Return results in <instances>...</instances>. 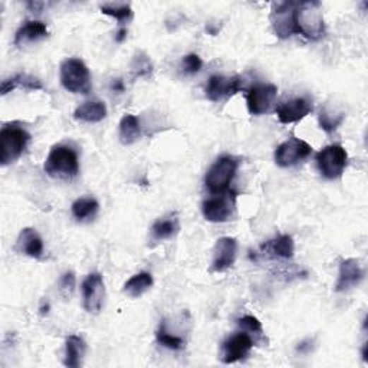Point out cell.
Segmentation results:
<instances>
[{"instance_id":"6da1fadb","label":"cell","mask_w":368,"mask_h":368,"mask_svg":"<svg viewBox=\"0 0 368 368\" xmlns=\"http://www.w3.org/2000/svg\"><path fill=\"white\" fill-rule=\"evenodd\" d=\"M45 173L52 179L71 180L79 174L78 153L65 144L54 146L45 160Z\"/></svg>"},{"instance_id":"7a4b0ae2","label":"cell","mask_w":368,"mask_h":368,"mask_svg":"<svg viewBox=\"0 0 368 368\" xmlns=\"http://www.w3.org/2000/svg\"><path fill=\"white\" fill-rule=\"evenodd\" d=\"M30 141V134L16 122L5 124L0 130V165L4 167L20 158Z\"/></svg>"},{"instance_id":"3957f363","label":"cell","mask_w":368,"mask_h":368,"mask_svg":"<svg viewBox=\"0 0 368 368\" xmlns=\"http://www.w3.org/2000/svg\"><path fill=\"white\" fill-rule=\"evenodd\" d=\"M297 35L318 40L325 33V22L319 2H301L295 8Z\"/></svg>"},{"instance_id":"277c9868","label":"cell","mask_w":368,"mask_h":368,"mask_svg":"<svg viewBox=\"0 0 368 368\" xmlns=\"http://www.w3.org/2000/svg\"><path fill=\"white\" fill-rule=\"evenodd\" d=\"M61 84L71 94L87 95L91 93V72L85 62L78 58H68L61 64Z\"/></svg>"},{"instance_id":"5b68a950","label":"cell","mask_w":368,"mask_h":368,"mask_svg":"<svg viewBox=\"0 0 368 368\" xmlns=\"http://www.w3.org/2000/svg\"><path fill=\"white\" fill-rule=\"evenodd\" d=\"M347 165H348V153L340 144L326 146L316 154L318 170L322 177L328 180L340 179Z\"/></svg>"},{"instance_id":"8992f818","label":"cell","mask_w":368,"mask_h":368,"mask_svg":"<svg viewBox=\"0 0 368 368\" xmlns=\"http://www.w3.org/2000/svg\"><path fill=\"white\" fill-rule=\"evenodd\" d=\"M239 161L232 155H222L209 169L204 184L212 194H220L229 190V186L237 172Z\"/></svg>"},{"instance_id":"52a82bcc","label":"cell","mask_w":368,"mask_h":368,"mask_svg":"<svg viewBox=\"0 0 368 368\" xmlns=\"http://www.w3.org/2000/svg\"><path fill=\"white\" fill-rule=\"evenodd\" d=\"M237 193L227 190L220 194H212L201 204V212L204 219L212 223H225L230 220L236 212Z\"/></svg>"},{"instance_id":"ba28073f","label":"cell","mask_w":368,"mask_h":368,"mask_svg":"<svg viewBox=\"0 0 368 368\" xmlns=\"http://www.w3.org/2000/svg\"><path fill=\"white\" fill-rule=\"evenodd\" d=\"M312 154V147L297 137H291L290 140L279 144L275 150V162L282 169L294 167L304 160H307Z\"/></svg>"},{"instance_id":"9c48e42d","label":"cell","mask_w":368,"mask_h":368,"mask_svg":"<svg viewBox=\"0 0 368 368\" xmlns=\"http://www.w3.org/2000/svg\"><path fill=\"white\" fill-rule=\"evenodd\" d=\"M255 345L254 338L244 331L236 333L222 343L219 360L223 364H235L249 355Z\"/></svg>"},{"instance_id":"30bf717a","label":"cell","mask_w":368,"mask_h":368,"mask_svg":"<svg viewBox=\"0 0 368 368\" xmlns=\"http://www.w3.org/2000/svg\"><path fill=\"white\" fill-rule=\"evenodd\" d=\"M295 2H280L275 4L271 12V25L275 35L279 39H288L292 35H297L295 29Z\"/></svg>"},{"instance_id":"8fae6325","label":"cell","mask_w":368,"mask_h":368,"mask_svg":"<svg viewBox=\"0 0 368 368\" xmlns=\"http://www.w3.org/2000/svg\"><path fill=\"white\" fill-rule=\"evenodd\" d=\"M83 302L88 314H100L105 302V283L101 273H90L83 282Z\"/></svg>"},{"instance_id":"7c38bea8","label":"cell","mask_w":368,"mask_h":368,"mask_svg":"<svg viewBox=\"0 0 368 368\" xmlns=\"http://www.w3.org/2000/svg\"><path fill=\"white\" fill-rule=\"evenodd\" d=\"M278 97V88L272 84H258L248 91L247 104L251 115H262L271 111Z\"/></svg>"},{"instance_id":"4fadbf2b","label":"cell","mask_w":368,"mask_h":368,"mask_svg":"<svg viewBox=\"0 0 368 368\" xmlns=\"http://www.w3.org/2000/svg\"><path fill=\"white\" fill-rule=\"evenodd\" d=\"M312 108L314 105L309 98L298 97L280 102L276 108V115L282 124H292V122H298L309 115L312 112Z\"/></svg>"},{"instance_id":"5bb4252c","label":"cell","mask_w":368,"mask_h":368,"mask_svg":"<svg viewBox=\"0 0 368 368\" xmlns=\"http://www.w3.org/2000/svg\"><path fill=\"white\" fill-rule=\"evenodd\" d=\"M237 255V240L235 237H222L216 242L213 249L212 272L222 273L229 271L236 261Z\"/></svg>"},{"instance_id":"9a60e30c","label":"cell","mask_w":368,"mask_h":368,"mask_svg":"<svg viewBox=\"0 0 368 368\" xmlns=\"http://www.w3.org/2000/svg\"><path fill=\"white\" fill-rule=\"evenodd\" d=\"M240 79L237 76H223V75H213L209 78V83L206 87V97L212 102H219L226 100L240 91Z\"/></svg>"},{"instance_id":"2e32d148","label":"cell","mask_w":368,"mask_h":368,"mask_svg":"<svg viewBox=\"0 0 368 368\" xmlns=\"http://www.w3.org/2000/svg\"><path fill=\"white\" fill-rule=\"evenodd\" d=\"M362 279H364V269H362L360 261L354 259V258L344 259L340 265L336 291L348 292L350 290L358 286Z\"/></svg>"},{"instance_id":"e0dca14e","label":"cell","mask_w":368,"mask_h":368,"mask_svg":"<svg viewBox=\"0 0 368 368\" xmlns=\"http://www.w3.org/2000/svg\"><path fill=\"white\" fill-rule=\"evenodd\" d=\"M16 248L20 254L33 259H40L45 252L42 237L32 227H25L20 230L16 240Z\"/></svg>"},{"instance_id":"ac0fdd59","label":"cell","mask_w":368,"mask_h":368,"mask_svg":"<svg viewBox=\"0 0 368 368\" xmlns=\"http://www.w3.org/2000/svg\"><path fill=\"white\" fill-rule=\"evenodd\" d=\"M295 252V242L290 235H280L272 240H268L262 244L261 254L269 258H282L291 259Z\"/></svg>"},{"instance_id":"d6986e66","label":"cell","mask_w":368,"mask_h":368,"mask_svg":"<svg viewBox=\"0 0 368 368\" xmlns=\"http://www.w3.org/2000/svg\"><path fill=\"white\" fill-rule=\"evenodd\" d=\"M49 35L48 28L44 22L40 20H29L25 25L19 28V30L15 35V45L18 48H22L26 44L37 42L40 39H45Z\"/></svg>"},{"instance_id":"ffe728a7","label":"cell","mask_w":368,"mask_h":368,"mask_svg":"<svg viewBox=\"0 0 368 368\" xmlns=\"http://www.w3.org/2000/svg\"><path fill=\"white\" fill-rule=\"evenodd\" d=\"M180 230V222L176 213L160 218L155 220L150 229V236L153 242H162L174 237Z\"/></svg>"},{"instance_id":"44dd1931","label":"cell","mask_w":368,"mask_h":368,"mask_svg":"<svg viewBox=\"0 0 368 368\" xmlns=\"http://www.w3.org/2000/svg\"><path fill=\"white\" fill-rule=\"evenodd\" d=\"M345 119V111L341 109L338 105L325 104L318 115V122L321 130L325 133H334Z\"/></svg>"},{"instance_id":"7402d4cb","label":"cell","mask_w":368,"mask_h":368,"mask_svg":"<svg viewBox=\"0 0 368 368\" xmlns=\"http://www.w3.org/2000/svg\"><path fill=\"white\" fill-rule=\"evenodd\" d=\"M87 352V344L83 337L69 336L65 343V360L64 364L71 368L83 365V360Z\"/></svg>"},{"instance_id":"603a6c76","label":"cell","mask_w":368,"mask_h":368,"mask_svg":"<svg viewBox=\"0 0 368 368\" xmlns=\"http://www.w3.org/2000/svg\"><path fill=\"white\" fill-rule=\"evenodd\" d=\"M107 114L108 109L102 101H87L84 104H81L73 111V118L93 124V122H101L102 119H105Z\"/></svg>"},{"instance_id":"cb8c5ba5","label":"cell","mask_w":368,"mask_h":368,"mask_svg":"<svg viewBox=\"0 0 368 368\" xmlns=\"http://www.w3.org/2000/svg\"><path fill=\"white\" fill-rule=\"evenodd\" d=\"M119 141L124 146L134 144L141 136L140 119L133 114H126L119 121Z\"/></svg>"},{"instance_id":"d4e9b609","label":"cell","mask_w":368,"mask_h":368,"mask_svg":"<svg viewBox=\"0 0 368 368\" xmlns=\"http://www.w3.org/2000/svg\"><path fill=\"white\" fill-rule=\"evenodd\" d=\"M98 210H100V203L94 197H79L72 203L71 206L72 216L78 222H87L94 219Z\"/></svg>"},{"instance_id":"484cf974","label":"cell","mask_w":368,"mask_h":368,"mask_svg":"<svg viewBox=\"0 0 368 368\" xmlns=\"http://www.w3.org/2000/svg\"><path fill=\"white\" fill-rule=\"evenodd\" d=\"M16 88H25V90H32V91H37L42 90L44 85L40 81L32 75L28 73H18L15 76H11L8 79H5L2 83V95H6L12 91H15Z\"/></svg>"},{"instance_id":"4316f807","label":"cell","mask_w":368,"mask_h":368,"mask_svg":"<svg viewBox=\"0 0 368 368\" xmlns=\"http://www.w3.org/2000/svg\"><path fill=\"white\" fill-rule=\"evenodd\" d=\"M154 283L153 275L148 272H140L134 276H131L126 283H124V294H127L131 298H140L144 295L147 291L151 290V286Z\"/></svg>"},{"instance_id":"83f0119b","label":"cell","mask_w":368,"mask_h":368,"mask_svg":"<svg viewBox=\"0 0 368 368\" xmlns=\"http://www.w3.org/2000/svg\"><path fill=\"white\" fill-rule=\"evenodd\" d=\"M155 337H157V343H158L161 347H165V348L172 350V351H180V350H183V348L186 347L184 338H182L180 336L172 334V333L169 331L167 326H166L165 321H162V322L160 324V328H158Z\"/></svg>"},{"instance_id":"f1b7e54d","label":"cell","mask_w":368,"mask_h":368,"mask_svg":"<svg viewBox=\"0 0 368 368\" xmlns=\"http://www.w3.org/2000/svg\"><path fill=\"white\" fill-rule=\"evenodd\" d=\"M237 325H239V328H240L242 331L248 333V334L254 338L255 344H256L258 341H262V340L265 338L263 326H262L261 321H259L256 316H254V315H244V316L239 318V319H237Z\"/></svg>"},{"instance_id":"f546056e","label":"cell","mask_w":368,"mask_h":368,"mask_svg":"<svg viewBox=\"0 0 368 368\" xmlns=\"http://www.w3.org/2000/svg\"><path fill=\"white\" fill-rule=\"evenodd\" d=\"M101 12L107 16L117 19L121 23L133 19V9L127 4H105L101 6Z\"/></svg>"},{"instance_id":"4dcf8cb0","label":"cell","mask_w":368,"mask_h":368,"mask_svg":"<svg viewBox=\"0 0 368 368\" xmlns=\"http://www.w3.org/2000/svg\"><path fill=\"white\" fill-rule=\"evenodd\" d=\"M75 283H76V278H75V273L71 272V271L65 272V273L59 278L58 291H59V295H61L65 301H68V299L73 295Z\"/></svg>"},{"instance_id":"1f68e13d","label":"cell","mask_w":368,"mask_h":368,"mask_svg":"<svg viewBox=\"0 0 368 368\" xmlns=\"http://www.w3.org/2000/svg\"><path fill=\"white\" fill-rule=\"evenodd\" d=\"M131 69H133V73L136 76H148L153 71V65H151V61L148 59L147 55L138 52L133 59Z\"/></svg>"},{"instance_id":"d6a6232c","label":"cell","mask_w":368,"mask_h":368,"mask_svg":"<svg viewBox=\"0 0 368 368\" xmlns=\"http://www.w3.org/2000/svg\"><path fill=\"white\" fill-rule=\"evenodd\" d=\"M201 66H203V61H201V58H200L198 55H196V54H189V55H186V57L183 58V61H182V68H183V71H184L186 73H189V75L197 73V72L201 69Z\"/></svg>"},{"instance_id":"836d02e7","label":"cell","mask_w":368,"mask_h":368,"mask_svg":"<svg viewBox=\"0 0 368 368\" xmlns=\"http://www.w3.org/2000/svg\"><path fill=\"white\" fill-rule=\"evenodd\" d=\"M314 344H315L314 338H307V340H304L302 343L298 344L297 351H298L299 354H309V352L312 351V348H314Z\"/></svg>"},{"instance_id":"e575fe53","label":"cell","mask_w":368,"mask_h":368,"mask_svg":"<svg viewBox=\"0 0 368 368\" xmlns=\"http://www.w3.org/2000/svg\"><path fill=\"white\" fill-rule=\"evenodd\" d=\"M111 90L115 91V93H124V90H126L124 83H122L121 79H114L112 84H111Z\"/></svg>"},{"instance_id":"d590c367","label":"cell","mask_w":368,"mask_h":368,"mask_svg":"<svg viewBox=\"0 0 368 368\" xmlns=\"http://www.w3.org/2000/svg\"><path fill=\"white\" fill-rule=\"evenodd\" d=\"M127 29L126 28H121L118 32H117V35H115V40H117V42L118 44H122V42H124V40L127 39Z\"/></svg>"},{"instance_id":"8d00e7d4","label":"cell","mask_w":368,"mask_h":368,"mask_svg":"<svg viewBox=\"0 0 368 368\" xmlns=\"http://www.w3.org/2000/svg\"><path fill=\"white\" fill-rule=\"evenodd\" d=\"M44 6H45L44 2H30V4H28V8L32 9V12H40Z\"/></svg>"},{"instance_id":"74e56055","label":"cell","mask_w":368,"mask_h":368,"mask_svg":"<svg viewBox=\"0 0 368 368\" xmlns=\"http://www.w3.org/2000/svg\"><path fill=\"white\" fill-rule=\"evenodd\" d=\"M49 309H51V305H49V302H44L42 305H40V308H39V311H40V315H48Z\"/></svg>"}]
</instances>
